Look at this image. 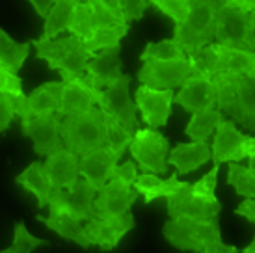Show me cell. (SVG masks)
<instances>
[{"instance_id": "cell-1", "label": "cell", "mask_w": 255, "mask_h": 253, "mask_svg": "<svg viewBox=\"0 0 255 253\" xmlns=\"http://www.w3.org/2000/svg\"><path fill=\"white\" fill-rule=\"evenodd\" d=\"M60 140L64 149L75 156H84L92 151L107 147V125L101 110L95 106L90 112L73 114L60 120Z\"/></svg>"}, {"instance_id": "cell-2", "label": "cell", "mask_w": 255, "mask_h": 253, "mask_svg": "<svg viewBox=\"0 0 255 253\" xmlns=\"http://www.w3.org/2000/svg\"><path fill=\"white\" fill-rule=\"evenodd\" d=\"M30 45L36 47V56L39 60L49 63V69L62 75V82L86 75V65L92 56L88 54L84 41L77 35L58 39H34Z\"/></svg>"}, {"instance_id": "cell-3", "label": "cell", "mask_w": 255, "mask_h": 253, "mask_svg": "<svg viewBox=\"0 0 255 253\" xmlns=\"http://www.w3.org/2000/svg\"><path fill=\"white\" fill-rule=\"evenodd\" d=\"M214 17L216 2L214 0H194L190 2L188 17L173 28V41L183 49L186 58L196 50L211 45L214 39Z\"/></svg>"}, {"instance_id": "cell-4", "label": "cell", "mask_w": 255, "mask_h": 253, "mask_svg": "<svg viewBox=\"0 0 255 253\" xmlns=\"http://www.w3.org/2000/svg\"><path fill=\"white\" fill-rule=\"evenodd\" d=\"M254 11L244 13L229 7L226 0L216 2V17H214V39L218 41L216 45L226 49L254 52Z\"/></svg>"}, {"instance_id": "cell-5", "label": "cell", "mask_w": 255, "mask_h": 253, "mask_svg": "<svg viewBox=\"0 0 255 253\" xmlns=\"http://www.w3.org/2000/svg\"><path fill=\"white\" fill-rule=\"evenodd\" d=\"M162 235L179 252L194 253H201L207 242L222 239L218 218H213L209 222H196V220L188 218L168 220L162 227Z\"/></svg>"}, {"instance_id": "cell-6", "label": "cell", "mask_w": 255, "mask_h": 253, "mask_svg": "<svg viewBox=\"0 0 255 253\" xmlns=\"http://www.w3.org/2000/svg\"><path fill=\"white\" fill-rule=\"evenodd\" d=\"M130 155L134 158L143 173H168V153H170V140L162 136V132L153 128H140L136 130L132 140L128 143Z\"/></svg>"}, {"instance_id": "cell-7", "label": "cell", "mask_w": 255, "mask_h": 253, "mask_svg": "<svg viewBox=\"0 0 255 253\" xmlns=\"http://www.w3.org/2000/svg\"><path fill=\"white\" fill-rule=\"evenodd\" d=\"M95 196H97L95 188L80 177L71 190L52 188L47 207L50 209V214L65 212L77 218L78 222L82 220L90 222V220H95V211H93Z\"/></svg>"}, {"instance_id": "cell-8", "label": "cell", "mask_w": 255, "mask_h": 253, "mask_svg": "<svg viewBox=\"0 0 255 253\" xmlns=\"http://www.w3.org/2000/svg\"><path fill=\"white\" fill-rule=\"evenodd\" d=\"M255 156V138L241 132L231 120H224L216 126V136L213 141L211 160L214 166L222 162H239L242 158Z\"/></svg>"}, {"instance_id": "cell-9", "label": "cell", "mask_w": 255, "mask_h": 253, "mask_svg": "<svg viewBox=\"0 0 255 253\" xmlns=\"http://www.w3.org/2000/svg\"><path fill=\"white\" fill-rule=\"evenodd\" d=\"M168 201V214L170 220L173 218H188L196 222H209L218 218L224 205L220 201H207L201 197L192 196V183L179 181L177 188L166 197Z\"/></svg>"}, {"instance_id": "cell-10", "label": "cell", "mask_w": 255, "mask_h": 253, "mask_svg": "<svg viewBox=\"0 0 255 253\" xmlns=\"http://www.w3.org/2000/svg\"><path fill=\"white\" fill-rule=\"evenodd\" d=\"M130 80H132L130 75H123L116 84L108 86L107 92H103V103L99 110L108 114L130 136H134L136 130H140V121L136 118V105L128 95Z\"/></svg>"}, {"instance_id": "cell-11", "label": "cell", "mask_w": 255, "mask_h": 253, "mask_svg": "<svg viewBox=\"0 0 255 253\" xmlns=\"http://www.w3.org/2000/svg\"><path fill=\"white\" fill-rule=\"evenodd\" d=\"M62 93H64V82H47V84L36 88L30 95H17L13 99L15 116H21V123L28 121L30 118L37 116H49L56 114L62 105Z\"/></svg>"}, {"instance_id": "cell-12", "label": "cell", "mask_w": 255, "mask_h": 253, "mask_svg": "<svg viewBox=\"0 0 255 253\" xmlns=\"http://www.w3.org/2000/svg\"><path fill=\"white\" fill-rule=\"evenodd\" d=\"M140 194L136 190L121 184L116 179H110L103 188L97 192L93 201V211L97 220H112L125 216L130 212L132 205L138 201Z\"/></svg>"}, {"instance_id": "cell-13", "label": "cell", "mask_w": 255, "mask_h": 253, "mask_svg": "<svg viewBox=\"0 0 255 253\" xmlns=\"http://www.w3.org/2000/svg\"><path fill=\"white\" fill-rule=\"evenodd\" d=\"M188 77H190L188 60H177V62L145 60L142 69L138 71V80L142 82V86H147L151 90H173L177 86L181 88Z\"/></svg>"}, {"instance_id": "cell-14", "label": "cell", "mask_w": 255, "mask_h": 253, "mask_svg": "<svg viewBox=\"0 0 255 253\" xmlns=\"http://www.w3.org/2000/svg\"><path fill=\"white\" fill-rule=\"evenodd\" d=\"M101 103H103V92L92 84L88 75L80 78H71L64 82V93H62V105L58 110V118L62 120L65 116L90 112L95 106L99 108Z\"/></svg>"}, {"instance_id": "cell-15", "label": "cell", "mask_w": 255, "mask_h": 253, "mask_svg": "<svg viewBox=\"0 0 255 253\" xmlns=\"http://www.w3.org/2000/svg\"><path fill=\"white\" fill-rule=\"evenodd\" d=\"M58 126H60V118L56 114L30 118L28 121L21 123L22 136L34 141V153L37 156H45V158L64 149Z\"/></svg>"}, {"instance_id": "cell-16", "label": "cell", "mask_w": 255, "mask_h": 253, "mask_svg": "<svg viewBox=\"0 0 255 253\" xmlns=\"http://www.w3.org/2000/svg\"><path fill=\"white\" fill-rule=\"evenodd\" d=\"M134 216L132 212H127L125 216L112 220H90L84 227V233L90 244L97 246L101 252H112L118 248L121 239L127 235L130 229H134Z\"/></svg>"}, {"instance_id": "cell-17", "label": "cell", "mask_w": 255, "mask_h": 253, "mask_svg": "<svg viewBox=\"0 0 255 253\" xmlns=\"http://www.w3.org/2000/svg\"><path fill=\"white\" fill-rule=\"evenodd\" d=\"M136 108L142 112L143 121L149 128L156 130L158 126L168 125L173 105V90H151L140 86L134 93Z\"/></svg>"}, {"instance_id": "cell-18", "label": "cell", "mask_w": 255, "mask_h": 253, "mask_svg": "<svg viewBox=\"0 0 255 253\" xmlns=\"http://www.w3.org/2000/svg\"><path fill=\"white\" fill-rule=\"evenodd\" d=\"M120 158L121 155H118L110 147L92 151V153L78 158V175L92 184L95 192H99L114 177V171L118 168Z\"/></svg>"}, {"instance_id": "cell-19", "label": "cell", "mask_w": 255, "mask_h": 253, "mask_svg": "<svg viewBox=\"0 0 255 253\" xmlns=\"http://www.w3.org/2000/svg\"><path fill=\"white\" fill-rule=\"evenodd\" d=\"M120 47H110L95 52L90 62L86 65V75L90 77L92 84L103 92V88L116 84L125 73H123V63L120 58Z\"/></svg>"}, {"instance_id": "cell-20", "label": "cell", "mask_w": 255, "mask_h": 253, "mask_svg": "<svg viewBox=\"0 0 255 253\" xmlns=\"http://www.w3.org/2000/svg\"><path fill=\"white\" fill-rule=\"evenodd\" d=\"M173 103L183 106L192 116L214 108V88L211 80L198 77H188L181 86L177 95H173Z\"/></svg>"}, {"instance_id": "cell-21", "label": "cell", "mask_w": 255, "mask_h": 253, "mask_svg": "<svg viewBox=\"0 0 255 253\" xmlns=\"http://www.w3.org/2000/svg\"><path fill=\"white\" fill-rule=\"evenodd\" d=\"M43 171H45L52 188L71 190L80 179V175H78V156L62 149L54 155L47 156V160L43 164Z\"/></svg>"}, {"instance_id": "cell-22", "label": "cell", "mask_w": 255, "mask_h": 253, "mask_svg": "<svg viewBox=\"0 0 255 253\" xmlns=\"http://www.w3.org/2000/svg\"><path fill=\"white\" fill-rule=\"evenodd\" d=\"M211 160V147L207 141H192V143H177L168 153V166H175L177 175H186L199 169Z\"/></svg>"}, {"instance_id": "cell-23", "label": "cell", "mask_w": 255, "mask_h": 253, "mask_svg": "<svg viewBox=\"0 0 255 253\" xmlns=\"http://www.w3.org/2000/svg\"><path fill=\"white\" fill-rule=\"evenodd\" d=\"M214 88V106L222 116H229L231 121L241 123L239 110V75L233 73H218L213 77Z\"/></svg>"}, {"instance_id": "cell-24", "label": "cell", "mask_w": 255, "mask_h": 253, "mask_svg": "<svg viewBox=\"0 0 255 253\" xmlns=\"http://www.w3.org/2000/svg\"><path fill=\"white\" fill-rule=\"evenodd\" d=\"M36 220L39 224L47 225L50 231H54L58 237L69 240V242H75L80 248L84 250H90L92 244L86 237L84 227L80 225L77 218H73L71 214H65V212H60V214H49V216H43V214H37Z\"/></svg>"}, {"instance_id": "cell-25", "label": "cell", "mask_w": 255, "mask_h": 253, "mask_svg": "<svg viewBox=\"0 0 255 253\" xmlns=\"http://www.w3.org/2000/svg\"><path fill=\"white\" fill-rule=\"evenodd\" d=\"M15 183L21 184L26 192H32L37 199V207L43 209L49 205V197L50 192H52V186H50L49 179L43 171V164L39 160L32 162L28 168L22 169L19 175L15 177Z\"/></svg>"}, {"instance_id": "cell-26", "label": "cell", "mask_w": 255, "mask_h": 253, "mask_svg": "<svg viewBox=\"0 0 255 253\" xmlns=\"http://www.w3.org/2000/svg\"><path fill=\"white\" fill-rule=\"evenodd\" d=\"M220 58V73H233L246 78H255V56L254 52L246 50H235L226 49L216 45Z\"/></svg>"}, {"instance_id": "cell-27", "label": "cell", "mask_w": 255, "mask_h": 253, "mask_svg": "<svg viewBox=\"0 0 255 253\" xmlns=\"http://www.w3.org/2000/svg\"><path fill=\"white\" fill-rule=\"evenodd\" d=\"M177 173H171L166 181H162V179H158L156 175H153V173H142V175L136 177L134 181V190L140 194V196H143V201L145 203H153L155 199H158V197H168L173 192V190L177 188Z\"/></svg>"}, {"instance_id": "cell-28", "label": "cell", "mask_w": 255, "mask_h": 253, "mask_svg": "<svg viewBox=\"0 0 255 253\" xmlns=\"http://www.w3.org/2000/svg\"><path fill=\"white\" fill-rule=\"evenodd\" d=\"M30 50V41L17 43L9 35L0 28V67L6 69L7 73L17 75L22 63L26 62Z\"/></svg>"}, {"instance_id": "cell-29", "label": "cell", "mask_w": 255, "mask_h": 253, "mask_svg": "<svg viewBox=\"0 0 255 253\" xmlns=\"http://www.w3.org/2000/svg\"><path fill=\"white\" fill-rule=\"evenodd\" d=\"M186 60L190 65V77L213 80L214 75L220 73V58L218 50H216V43H211L203 49L196 50Z\"/></svg>"}, {"instance_id": "cell-30", "label": "cell", "mask_w": 255, "mask_h": 253, "mask_svg": "<svg viewBox=\"0 0 255 253\" xmlns=\"http://www.w3.org/2000/svg\"><path fill=\"white\" fill-rule=\"evenodd\" d=\"M77 0H58L50 9L49 17L45 19V30L39 39H54L58 35L69 28Z\"/></svg>"}, {"instance_id": "cell-31", "label": "cell", "mask_w": 255, "mask_h": 253, "mask_svg": "<svg viewBox=\"0 0 255 253\" xmlns=\"http://www.w3.org/2000/svg\"><path fill=\"white\" fill-rule=\"evenodd\" d=\"M222 121H224V116L216 108H211L205 112L194 114L186 128H184V132H186V136H190L192 141H207Z\"/></svg>"}, {"instance_id": "cell-32", "label": "cell", "mask_w": 255, "mask_h": 253, "mask_svg": "<svg viewBox=\"0 0 255 253\" xmlns=\"http://www.w3.org/2000/svg\"><path fill=\"white\" fill-rule=\"evenodd\" d=\"M93 24L95 28H120V26H130L123 21L118 2L108 0H92Z\"/></svg>"}, {"instance_id": "cell-33", "label": "cell", "mask_w": 255, "mask_h": 253, "mask_svg": "<svg viewBox=\"0 0 255 253\" xmlns=\"http://www.w3.org/2000/svg\"><path fill=\"white\" fill-rule=\"evenodd\" d=\"M69 32L71 35H77L82 41L90 39L95 32V24H93V11H92V0H77L75 2V9H73V17L69 22Z\"/></svg>"}, {"instance_id": "cell-34", "label": "cell", "mask_w": 255, "mask_h": 253, "mask_svg": "<svg viewBox=\"0 0 255 253\" xmlns=\"http://www.w3.org/2000/svg\"><path fill=\"white\" fill-rule=\"evenodd\" d=\"M254 80L239 75V110H241V125L244 130L254 132L255 128V105H254Z\"/></svg>"}, {"instance_id": "cell-35", "label": "cell", "mask_w": 255, "mask_h": 253, "mask_svg": "<svg viewBox=\"0 0 255 253\" xmlns=\"http://www.w3.org/2000/svg\"><path fill=\"white\" fill-rule=\"evenodd\" d=\"M227 184H231L239 196L254 199L255 196V173L248 166H241L239 162H229L227 166Z\"/></svg>"}, {"instance_id": "cell-36", "label": "cell", "mask_w": 255, "mask_h": 253, "mask_svg": "<svg viewBox=\"0 0 255 253\" xmlns=\"http://www.w3.org/2000/svg\"><path fill=\"white\" fill-rule=\"evenodd\" d=\"M130 26H120V28H95L93 35L84 41V47L88 54L93 56L95 52L110 47H120V39H123L128 34Z\"/></svg>"}, {"instance_id": "cell-37", "label": "cell", "mask_w": 255, "mask_h": 253, "mask_svg": "<svg viewBox=\"0 0 255 253\" xmlns=\"http://www.w3.org/2000/svg\"><path fill=\"white\" fill-rule=\"evenodd\" d=\"M142 62L145 60H156V62H177L186 60V54L173 39H162L156 43H147L143 52L140 54Z\"/></svg>"}, {"instance_id": "cell-38", "label": "cell", "mask_w": 255, "mask_h": 253, "mask_svg": "<svg viewBox=\"0 0 255 253\" xmlns=\"http://www.w3.org/2000/svg\"><path fill=\"white\" fill-rule=\"evenodd\" d=\"M49 248L50 242L45 239H37L32 233H28L24 222H17L13 227V244L11 250L13 253H32L37 248Z\"/></svg>"}, {"instance_id": "cell-39", "label": "cell", "mask_w": 255, "mask_h": 253, "mask_svg": "<svg viewBox=\"0 0 255 253\" xmlns=\"http://www.w3.org/2000/svg\"><path fill=\"white\" fill-rule=\"evenodd\" d=\"M151 6H155L158 11L168 15L175 24H181L188 17L190 0H153Z\"/></svg>"}, {"instance_id": "cell-40", "label": "cell", "mask_w": 255, "mask_h": 253, "mask_svg": "<svg viewBox=\"0 0 255 253\" xmlns=\"http://www.w3.org/2000/svg\"><path fill=\"white\" fill-rule=\"evenodd\" d=\"M218 168L220 166H213V169L205 173L199 181L192 184V196L201 197L207 201H218L216 199V181H218Z\"/></svg>"}, {"instance_id": "cell-41", "label": "cell", "mask_w": 255, "mask_h": 253, "mask_svg": "<svg viewBox=\"0 0 255 253\" xmlns=\"http://www.w3.org/2000/svg\"><path fill=\"white\" fill-rule=\"evenodd\" d=\"M123 21L130 24L132 21H140L145 9L151 6V0H118Z\"/></svg>"}, {"instance_id": "cell-42", "label": "cell", "mask_w": 255, "mask_h": 253, "mask_svg": "<svg viewBox=\"0 0 255 253\" xmlns=\"http://www.w3.org/2000/svg\"><path fill=\"white\" fill-rule=\"evenodd\" d=\"M0 95H9V97L22 95V78L0 67Z\"/></svg>"}, {"instance_id": "cell-43", "label": "cell", "mask_w": 255, "mask_h": 253, "mask_svg": "<svg viewBox=\"0 0 255 253\" xmlns=\"http://www.w3.org/2000/svg\"><path fill=\"white\" fill-rule=\"evenodd\" d=\"M136 177H138V168H136V164L132 160H127L125 164H121V166L116 168L112 179L120 181L121 184H125V186H128V188H132Z\"/></svg>"}, {"instance_id": "cell-44", "label": "cell", "mask_w": 255, "mask_h": 253, "mask_svg": "<svg viewBox=\"0 0 255 253\" xmlns=\"http://www.w3.org/2000/svg\"><path fill=\"white\" fill-rule=\"evenodd\" d=\"M15 118L13 99L9 95H0V132H6Z\"/></svg>"}, {"instance_id": "cell-45", "label": "cell", "mask_w": 255, "mask_h": 253, "mask_svg": "<svg viewBox=\"0 0 255 253\" xmlns=\"http://www.w3.org/2000/svg\"><path fill=\"white\" fill-rule=\"evenodd\" d=\"M201 253H241L235 246H229V244H224L222 239H214L211 242H207Z\"/></svg>"}, {"instance_id": "cell-46", "label": "cell", "mask_w": 255, "mask_h": 253, "mask_svg": "<svg viewBox=\"0 0 255 253\" xmlns=\"http://www.w3.org/2000/svg\"><path fill=\"white\" fill-rule=\"evenodd\" d=\"M235 214H239V216H244V218L248 220L250 224H254L255 222V201L254 199H244L239 207H237V211Z\"/></svg>"}, {"instance_id": "cell-47", "label": "cell", "mask_w": 255, "mask_h": 253, "mask_svg": "<svg viewBox=\"0 0 255 253\" xmlns=\"http://www.w3.org/2000/svg\"><path fill=\"white\" fill-rule=\"evenodd\" d=\"M226 4L233 9H239V11H244V13H252L255 7L254 0H226Z\"/></svg>"}, {"instance_id": "cell-48", "label": "cell", "mask_w": 255, "mask_h": 253, "mask_svg": "<svg viewBox=\"0 0 255 253\" xmlns=\"http://www.w3.org/2000/svg\"><path fill=\"white\" fill-rule=\"evenodd\" d=\"M30 4H32V7L37 11V15H41L43 19L49 17L50 9L54 6V2H41V0H30Z\"/></svg>"}, {"instance_id": "cell-49", "label": "cell", "mask_w": 255, "mask_h": 253, "mask_svg": "<svg viewBox=\"0 0 255 253\" xmlns=\"http://www.w3.org/2000/svg\"><path fill=\"white\" fill-rule=\"evenodd\" d=\"M242 253H255V244H254V240H252V244H248V246L244 248V252Z\"/></svg>"}, {"instance_id": "cell-50", "label": "cell", "mask_w": 255, "mask_h": 253, "mask_svg": "<svg viewBox=\"0 0 255 253\" xmlns=\"http://www.w3.org/2000/svg\"><path fill=\"white\" fill-rule=\"evenodd\" d=\"M0 253H13V250H11V246H9V248H6V250H2Z\"/></svg>"}]
</instances>
